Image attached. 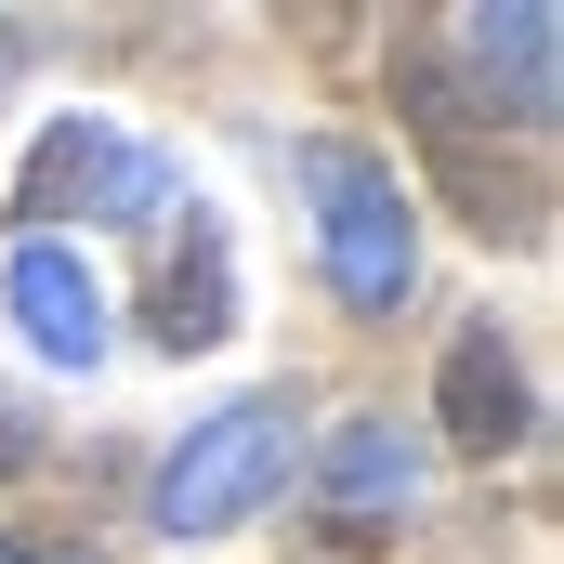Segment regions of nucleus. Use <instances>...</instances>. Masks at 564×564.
<instances>
[{"mask_svg": "<svg viewBox=\"0 0 564 564\" xmlns=\"http://www.w3.org/2000/svg\"><path fill=\"white\" fill-rule=\"evenodd\" d=\"M13 66H26V40H13V26H0V79H13Z\"/></svg>", "mask_w": 564, "mask_h": 564, "instance_id": "obj_11", "label": "nucleus"}, {"mask_svg": "<svg viewBox=\"0 0 564 564\" xmlns=\"http://www.w3.org/2000/svg\"><path fill=\"white\" fill-rule=\"evenodd\" d=\"M433 421H446V446H459V459H512V446L539 433V381H525V355H512V328H499V315H473V328L446 341Z\"/></svg>", "mask_w": 564, "mask_h": 564, "instance_id": "obj_5", "label": "nucleus"}, {"mask_svg": "<svg viewBox=\"0 0 564 564\" xmlns=\"http://www.w3.org/2000/svg\"><path fill=\"white\" fill-rule=\"evenodd\" d=\"M408 499H421V446H408L394 421H341L328 446H315V512H328L341 552H381Z\"/></svg>", "mask_w": 564, "mask_h": 564, "instance_id": "obj_6", "label": "nucleus"}, {"mask_svg": "<svg viewBox=\"0 0 564 564\" xmlns=\"http://www.w3.org/2000/svg\"><path fill=\"white\" fill-rule=\"evenodd\" d=\"M0 289H13V328H26L53 368H93V355H106V289L79 276L66 237H53V250H13V276H0Z\"/></svg>", "mask_w": 564, "mask_h": 564, "instance_id": "obj_8", "label": "nucleus"}, {"mask_svg": "<svg viewBox=\"0 0 564 564\" xmlns=\"http://www.w3.org/2000/svg\"><path fill=\"white\" fill-rule=\"evenodd\" d=\"M26 459H40V408H13V394H0V473H26Z\"/></svg>", "mask_w": 564, "mask_h": 564, "instance_id": "obj_9", "label": "nucleus"}, {"mask_svg": "<svg viewBox=\"0 0 564 564\" xmlns=\"http://www.w3.org/2000/svg\"><path fill=\"white\" fill-rule=\"evenodd\" d=\"M184 224V250H158V289H144V328L171 341V355H210L224 328H237V250H224V224L184 197L171 210Z\"/></svg>", "mask_w": 564, "mask_h": 564, "instance_id": "obj_7", "label": "nucleus"}, {"mask_svg": "<svg viewBox=\"0 0 564 564\" xmlns=\"http://www.w3.org/2000/svg\"><path fill=\"white\" fill-rule=\"evenodd\" d=\"M158 210H171V158L132 144L119 119H53L13 184V224H40L26 250H53V224H158Z\"/></svg>", "mask_w": 564, "mask_h": 564, "instance_id": "obj_3", "label": "nucleus"}, {"mask_svg": "<svg viewBox=\"0 0 564 564\" xmlns=\"http://www.w3.org/2000/svg\"><path fill=\"white\" fill-rule=\"evenodd\" d=\"M459 66H473V93H486L512 132H552V106H564V13L552 0H486V13H459Z\"/></svg>", "mask_w": 564, "mask_h": 564, "instance_id": "obj_4", "label": "nucleus"}, {"mask_svg": "<svg viewBox=\"0 0 564 564\" xmlns=\"http://www.w3.org/2000/svg\"><path fill=\"white\" fill-rule=\"evenodd\" d=\"M0 564H93V552H40V539H0Z\"/></svg>", "mask_w": 564, "mask_h": 564, "instance_id": "obj_10", "label": "nucleus"}, {"mask_svg": "<svg viewBox=\"0 0 564 564\" xmlns=\"http://www.w3.org/2000/svg\"><path fill=\"white\" fill-rule=\"evenodd\" d=\"M302 197H315V250H328V289L355 315H394L421 289V197L394 184V158L368 144H302Z\"/></svg>", "mask_w": 564, "mask_h": 564, "instance_id": "obj_1", "label": "nucleus"}, {"mask_svg": "<svg viewBox=\"0 0 564 564\" xmlns=\"http://www.w3.org/2000/svg\"><path fill=\"white\" fill-rule=\"evenodd\" d=\"M289 433H302V421H289V394H237V408H210V421L158 459V525H171V539H224V525H250V512L289 486Z\"/></svg>", "mask_w": 564, "mask_h": 564, "instance_id": "obj_2", "label": "nucleus"}]
</instances>
